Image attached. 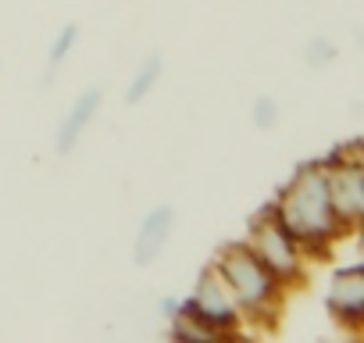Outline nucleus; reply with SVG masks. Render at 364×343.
I'll return each instance as SVG.
<instances>
[{"instance_id":"nucleus-1","label":"nucleus","mask_w":364,"mask_h":343,"mask_svg":"<svg viewBox=\"0 0 364 343\" xmlns=\"http://www.w3.org/2000/svg\"><path fill=\"white\" fill-rule=\"evenodd\" d=\"M268 204H272L275 218L289 229V236L300 243V250H304L307 261H328L332 250L346 236H353L339 222V215H336V208L328 201L321 157L300 161L289 172V179L275 190V197Z\"/></svg>"},{"instance_id":"nucleus-2","label":"nucleus","mask_w":364,"mask_h":343,"mask_svg":"<svg viewBox=\"0 0 364 343\" xmlns=\"http://www.w3.org/2000/svg\"><path fill=\"white\" fill-rule=\"evenodd\" d=\"M218 275L229 283L243 318H247V332H272L282 322L289 290L261 265V258L247 247V240H229L215 250Z\"/></svg>"},{"instance_id":"nucleus-3","label":"nucleus","mask_w":364,"mask_h":343,"mask_svg":"<svg viewBox=\"0 0 364 343\" xmlns=\"http://www.w3.org/2000/svg\"><path fill=\"white\" fill-rule=\"evenodd\" d=\"M247 247L261 258V265L293 293L307 283V272H311V261L304 258L300 243L289 236V229L275 218L272 204L257 208V215L247 222Z\"/></svg>"},{"instance_id":"nucleus-4","label":"nucleus","mask_w":364,"mask_h":343,"mask_svg":"<svg viewBox=\"0 0 364 343\" xmlns=\"http://www.w3.org/2000/svg\"><path fill=\"white\" fill-rule=\"evenodd\" d=\"M325 186H328V201L339 215V222L357 233L364 222V143L360 136H350L346 143L332 147L325 157Z\"/></svg>"},{"instance_id":"nucleus-5","label":"nucleus","mask_w":364,"mask_h":343,"mask_svg":"<svg viewBox=\"0 0 364 343\" xmlns=\"http://www.w3.org/2000/svg\"><path fill=\"white\" fill-rule=\"evenodd\" d=\"M182 300H186L190 311L200 315L211 329H218V332L225 336V343L247 336V318H243V311H240V304H236L229 283L218 275L215 265H204V268H200V275H197V283H193V293L182 297Z\"/></svg>"},{"instance_id":"nucleus-6","label":"nucleus","mask_w":364,"mask_h":343,"mask_svg":"<svg viewBox=\"0 0 364 343\" xmlns=\"http://www.w3.org/2000/svg\"><path fill=\"white\" fill-rule=\"evenodd\" d=\"M325 311L339 332L360 336L364 329V265L360 261L332 268L328 286H325Z\"/></svg>"},{"instance_id":"nucleus-7","label":"nucleus","mask_w":364,"mask_h":343,"mask_svg":"<svg viewBox=\"0 0 364 343\" xmlns=\"http://www.w3.org/2000/svg\"><path fill=\"white\" fill-rule=\"evenodd\" d=\"M100 107H104V90H100V86L79 90V97H75L72 107L61 115L58 132H54V154H58V157H68V154L79 150V143H82V136L90 132V125H93V118H97Z\"/></svg>"},{"instance_id":"nucleus-8","label":"nucleus","mask_w":364,"mask_h":343,"mask_svg":"<svg viewBox=\"0 0 364 343\" xmlns=\"http://www.w3.org/2000/svg\"><path fill=\"white\" fill-rule=\"evenodd\" d=\"M171 233H175V208H171V204H154V208L139 218V226H136V236H132V265H136V268H150V265L164 254Z\"/></svg>"},{"instance_id":"nucleus-9","label":"nucleus","mask_w":364,"mask_h":343,"mask_svg":"<svg viewBox=\"0 0 364 343\" xmlns=\"http://www.w3.org/2000/svg\"><path fill=\"white\" fill-rule=\"evenodd\" d=\"M164 332H168L171 343H225V336L218 329H211L200 315H193L190 304L182 300V297H178L175 315L164 318Z\"/></svg>"},{"instance_id":"nucleus-10","label":"nucleus","mask_w":364,"mask_h":343,"mask_svg":"<svg viewBox=\"0 0 364 343\" xmlns=\"http://www.w3.org/2000/svg\"><path fill=\"white\" fill-rule=\"evenodd\" d=\"M79 40H82L79 22H65V26L50 36V47H47V65H43V75H40V90H50V86H54L58 72H61V68L68 65V58L75 54Z\"/></svg>"},{"instance_id":"nucleus-11","label":"nucleus","mask_w":364,"mask_h":343,"mask_svg":"<svg viewBox=\"0 0 364 343\" xmlns=\"http://www.w3.org/2000/svg\"><path fill=\"white\" fill-rule=\"evenodd\" d=\"M161 79H164V54H161V51H150V54L136 65V72L129 75V83H125V93H122L125 107L143 104V100L157 90Z\"/></svg>"},{"instance_id":"nucleus-12","label":"nucleus","mask_w":364,"mask_h":343,"mask_svg":"<svg viewBox=\"0 0 364 343\" xmlns=\"http://www.w3.org/2000/svg\"><path fill=\"white\" fill-rule=\"evenodd\" d=\"M300 58H304V68H307V72H325V68H332V65H336L339 47H336V40H332V36L318 33V36H311V40L304 43Z\"/></svg>"},{"instance_id":"nucleus-13","label":"nucleus","mask_w":364,"mask_h":343,"mask_svg":"<svg viewBox=\"0 0 364 343\" xmlns=\"http://www.w3.org/2000/svg\"><path fill=\"white\" fill-rule=\"evenodd\" d=\"M279 122H282V104H279V97H272V93L254 97V104H250V125H254L257 132H272V129H279Z\"/></svg>"},{"instance_id":"nucleus-14","label":"nucleus","mask_w":364,"mask_h":343,"mask_svg":"<svg viewBox=\"0 0 364 343\" xmlns=\"http://www.w3.org/2000/svg\"><path fill=\"white\" fill-rule=\"evenodd\" d=\"M175 307H178V297H164V300L157 304V311H161V318H168V315H175Z\"/></svg>"}]
</instances>
